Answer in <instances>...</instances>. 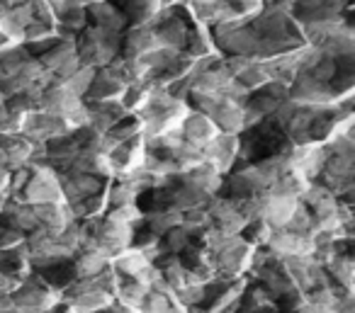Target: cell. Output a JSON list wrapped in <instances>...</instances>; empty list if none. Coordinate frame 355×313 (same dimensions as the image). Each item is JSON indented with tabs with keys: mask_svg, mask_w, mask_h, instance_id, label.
Here are the masks:
<instances>
[{
	"mask_svg": "<svg viewBox=\"0 0 355 313\" xmlns=\"http://www.w3.org/2000/svg\"><path fill=\"white\" fill-rule=\"evenodd\" d=\"M76 51H78L80 66H90L95 71L105 69L122 51V35L88 25L83 32L76 35Z\"/></svg>",
	"mask_w": 355,
	"mask_h": 313,
	"instance_id": "6da1fadb",
	"label": "cell"
},
{
	"mask_svg": "<svg viewBox=\"0 0 355 313\" xmlns=\"http://www.w3.org/2000/svg\"><path fill=\"white\" fill-rule=\"evenodd\" d=\"M15 199L25 202V204H30V206L61 204V202H64V192H61L59 172L51 170L44 163H32V166H27V182Z\"/></svg>",
	"mask_w": 355,
	"mask_h": 313,
	"instance_id": "7a4b0ae2",
	"label": "cell"
},
{
	"mask_svg": "<svg viewBox=\"0 0 355 313\" xmlns=\"http://www.w3.org/2000/svg\"><path fill=\"white\" fill-rule=\"evenodd\" d=\"M61 303H66L78 313H100L110 303H114V296L95 287L93 279H78L66 292H61Z\"/></svg>",
	"mask_w": 355,
	"mask_h": 313,
	"instance_id": "3957f363",
	"label": "cell"
},
{
	"mask_svg": "<svg viewBox=\"0 0 355 313\" xmlns=\"http://www.w3.org/2000/svg\"><path fill=\"white\" fill-rule=\"evenodd\" d=\"M112 267L122 279L144 282V284H148V287H151V284L161 277L156 262H153L146 253H141V250H137V248H127V250H122L119 255H114Z\"/></svg>",
	"mask_w": 355,
	"mask_h": 313,
	"instance_id": "277c9868",
	"label": "cell"
},
{
	"mask_svg": "<svg viewBox=\"0 0 355 313\" xmlns=\"http://www.w3.org/2000/svg\"><path fill=\"white\" fill-rule=\"evenodd\" d=\"M263 250L275 260L306 258V255H314V238H311V233H295V231L280 229L272 231L270 240Z\"/></svg>",
	"mask_w": 355,
	"mask_h": 313,
	"instance_id": "5b68a950",
	"label": "cell"
},
{
	"mask_svg": "<svg viewBox=\"0 0 355 313\" xmlns=\"http://www.w3.org/2000/svg\"><path fill=\"white\" fill-rule=\"evenodd\" d=\"M239 148H241V138L239 136H234V134H217L202 148L205 163L217 168L222 175H229L239 166Z\"/></svg>",
	"mask_w": 355,
	"mask_h": 313,
	"instance_id": "8992f818",
	"label": "cell"
},
{
	"mask_svg": "<svg viewBox=\"0 0 355 313\" xmlns=\"http://www.w3.org/2000/svg\"><path fill=\"white\" fill-rule=\"evenodd\" d=\"M124 93H127V83H122V80L105 66V69L95 71V78H93V83H90L88 93H85L83 102H122Z\"/></svg>",
	"mask_w": 355,
	"mask_h": 313,
	"instance_id": "52a82bcc",
	"label": "cell"
},
{
	"mask_svg": "<svg viewBox=\"0 0 355 313\" xmlns=\"http://www.w3.org/2000/svg\"><path fill=\"white\" fill-rule=\"evenodd\" d=\"M137 313H193L178 301V296L173 294V289L163 282V277H158L151 284V292L144 298V303L139 306Z\"/></svg>",
	"mask_w": 355,
	"mask_h": 313,
	"instance_id": "ba28073f",
	"label": "cell"
},
{
	"mask_svg": "<svg viewBox=\"0 0 355 313\" xmlns=\"http://www.w3.org/2000/svg\"><path fill=\"white\" fill-rule=\"evenodd\" d=\"M180 134H183V141L190 143V146L200 148L202 151L209 141L219 134V129L214 127V122L207 117V114H200V112H193L185 117L183 127H180Z\"/></svg>",
	"mask_w": 355,
	"mask_h": 313,
	"instance_id": "9c48e42d",
	"label": "cell"
},
{
	"mask_svg": "<svg viewBox=\"0 0 355 313\" xmlns=\"http://www.w3.org/2000/svg\"><path fill=\"white\" fill-rule=\"evenodd\" d=\"M0 221H3V226H10V229L20 231L25 235H30L32 231L40 229V221L35 216V206L25 204V202L10 199V197H8L6 206L0 211Z\"/></svg>",
	"mask_w": 355,
	"mask_h": 313,
	"instance_id": "30bf717a",
	"label": "cell"
},
{
	"mask_svg": "<svg viewBox=\"0 0 355 313\" xmlns=\"http://www.w3.org/2000/svg\"><path fill=\"white\" fill-rule=\"evenodd\" d=\"M324 272L331 284L343 292H355V258L353 255H331L324 262Z\"/></svg>",
	"mask_w": 355,
	"mask_h": 313,
	"instance_id": "8fae6325",
	"label": "cell"
},
{
	"mask_svg": "<svg viewBox=\"0 0 355 313\" xmlns=\"http://www.w3.org/2000/svg\"><path fill=\"white\" fill-rule=\"evenodd\" d=\"M234 313H280L277 311V301L261 287V284L251 282L243 292L241 301H239Z\"/></svg>",
	"mask_w": 355,
	"mask_h": 313,
	"instance_id": "7c38bea8",
	"label": "cell"
},
{
	"mask_svg": "<svg viewBox=\"0 0 355 313\" xmlns=\"http://www.w3.org/2000/svg\"><path fill=\"white\" fill-rule=\"evenodd\" d=\"M35 216H37V221H40V229H44V231H64L66 226H71L76 221L66 202H61V204L35 206Z\"/></svg>",
	"mask_w": 355,
	"mask_h": 313,
	"instance_id": "4fadbf2b",
	"label": "cell"
},
{
	"mask_svg": "<svg viewBox=\"0 0 355 313\" xmlns=\"http://www.w3.org/2000/svg\"><path fill=\"white\" fill-rule=\"evenodd\" d=\"M110 262H112V260L105 258L103 253H98V250H93V248H80L78 253L73 255V260H71L78 279H93L95 274L103 272Z\"/></svg>",
	"mask_w": 355,
	"mask_h": 313,
	"instance_id": "5bb4252c",
	"label": "cell"
},
{
	"mask_svg": "<svg viewBox=\"0 0 355 313\" xmlns=\"http://www.w3.org/2000/svg\"><path fill=\"white\" fill-rule=\"evenodd\" d=\"M37 274H40L42 279H44V284H49L54 292H66V289L71 287L73 282H78V277H76V269L73 265H71V260H64V262H54L49 265V267H42V269H35Z\"/></svg>",
	"mask_w": 355,
	"mask_h": 313,
	"instance_id": "9a60e30c",
	"label": "cell"
},
{
	"mask_svg": "<svg viewBox=\"0 0 355 313\" xmlns=\"http://www.w3.org/2000/svg\"><path fill=\"white\" fill-rule=\"evenodd\" d=\"M151 287L144 282H134V279H122L117 294H114V301L122 303V306L132 308V311H139V306L144 303V298L148 296Z\"/></svg>",
	"mask_w": 355,
	"mask_h": 313,
	"instance_id": "2e32d148",
	"label": "cell"
},
{
	"mask_svg": "<svg viewBox=\"0 0 355 313\" xmlns=\"http://www.w3.org/2000/svg\"><path fill=\"white\" fill-rule=\"evenodd\" d=\"M272 231L275 229H272L270 224H266L263 219H251L246 226H243V231L239 235H241L251 248H266V243L270 240Z\"/></svg>",
	"mask_w": 355,
	"mask_h": 313,
	"instance_id": "e0dca14e",
	"label": "cell"
},
{
	"mask_svg": "<svg viewBox=\"0 0 355 313\" xmlns=\"http://www.w3.org/2000/svg\"><path fill=\"white\" fill-rule=\"evenodd\" d=\"M25 233L10 229V226H0V250H17L20 245H25Z\"/></svg>",
	"mask_w": 355,
	"mask_h": 313,
	"instance_id": "ac0fdd59",
	"label": "cell"
}]
</instances>
